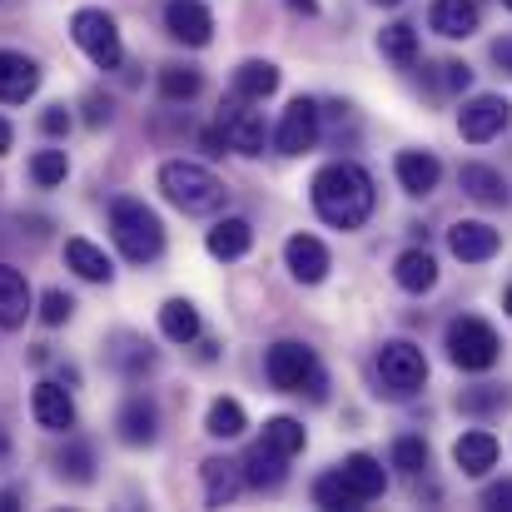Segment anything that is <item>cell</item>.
<instances>
[{
	"label": "cell",
	"instance_id": "obj_20",
	"mask_svg": "<svg viewBox=\"0 0 512 512\" xmlns=\"http://www.w3.org/2000/svg\"><path fill=\"white\" fill-rule=\"evenodd\" d=\"M453 463L463 468V478H483L488 468H498V438L483 433V428L463 433V438L453 443Z\"/></svg>",
	"mask_w": 512,
	"mask_h": 512
},
{
	"label": "cell",
	"instance_id": "obj_2",
	"mask_svg": "<svg viewBox=\"0 0 512 512\" xmlns=\"http://www.w3.org/2000/svg\"><path fill=\"white\" fill-rule=\"evenodd\" d=\"M160 189H165V199H170L179 214H219L224 199H229L224 179L214 170H204V165H194V160L160 165Z\"/></svg>",
	"mask_w": 512,
	"mask_h": 512
},
{
	"label": "cell",
	"instance_id": "obj_10",
	"mask_svg": "<svg viewBox=\"0 0 512 512\" xmlns=\"http://www.w3.org/2000/svg\"><path fill=\"white\" fill-rule=\"evenodd\" d=\"M219 130H224V145L234 155H264V115L259 110H244L239 95L219 110Z\"/></svg>",
	"mask_w": 512,
	"mask_h": 512
},
{
	"label": "cell",
	"instance_id": "obj_46",
	"mask_svg": "<svg viewBox=\"0 0 512 512\" xmlns=\"http://www.w3.org/2000/svg\"><path fill=\"white\" fill-rule=\"evenodd\" d=\"M493 60H498L503 70H512V40H498V45H493Z\"/></svg>",
	"mask_w": 512,
	"mask_h": 512
},
{
	"label": "cell",
	"instance_id": "obj_8",
	"mask_svg": "<svg viewBox=\"0 0 512 512\" xmlns=\"http://www.w3.org/2000/svg\"><path fill=\"white\" fill-rule=\"evenodd\" d=\"M508 120H512V105L503 95H478V100H468V105L458 110V130H463L468 145L498 140V135L508 130Z\"/></svg>",
	"mask_w": 512,
	"mask_h": 512
},
{
	"label": "cell",
	"instance_id": "obj_6",
	"mask_svg": "<svg viewBox=\"0 0 512 512\" xmlns=\"http://www.w3.org/2000/svg\"><path fill=\"white\" fill-rule=\"evenodd\" d=\"M443 348H448V358H453L463 373H488V368L503 358V343L493 334V324H483V319H453Z\"/></svg>",
	"mask_w": 512,
	"mask_h": 512
},
{
	"label": "cell",
	"instance_id": "obj_30",
	"mask_svg": "<svg viewBox=\"0 0 512 512\" xmlns=\"http://www.w3.org/2000/svg\"><path fill=\"white\" fill-rule=\"evenodd\" d=\"M249 428V418H244V403L239 398H214L209 403V418H204V433L209 438H239Z\"/></svg>",
	"mask_w": 512,
	"mask_h": 512
},
{
	"label": "cell",
	"instance_id": "obj_25",
	"mask_svg": "<svg viewBox=\"0 0 512 512\" xmlns=\"http://www.w3.org/2000/svg\"><path fill=\"white\" fill-rule=\"evenodd\" d=\"M458 184H463V194L478 199V204H508L512 199L508 179L493 170V165H463V170H458Z\"/></svg>",
	"mask_w": 512,
	"mask_h": 512
},
{
	"label": "cell",
	"instance_id": "obj_52",
	"mask_svg": "<svg viewBox=\"0 0 512 512\" xmlns=\"http://www.w3.org/2000/svg\"><path fill=\"white\" fill-rule=\"evenodd\" d=\"M373 5H403V0H373Z\"/></svg>",
	"mask_w": 512,
	"mask_h": 512
},
{
	"label": "cell",
	"instance_id": "obj_34",
	"mask_svg": "<svg viewBox=\"0 0 512 512\" xmlns=\"http://www.w3.org/2000/svg\"><path fill=\"white\" fill-rule=\"evenodd\" d=\"M314 503H319V508H329V512H353V508H363V503H358V493H353V488H348V483H343L339 473H324V478H319V483H314Z\"/></svg>",
	"mask_w": 512,
	"mask_h": 512
},
{
	"label": "cell",
	"instance_id": "obj_41",
	"mask_svg": "<svg viewBox=\"0 0 512 512\" xmlns=\"http://www.w3.org/2000/svg\"><path fill=\"white\" fill-rule=\"evenodd\" d=\"M110 115H115V105H110L105 95H85V125H90V130L110 125Z\"/></svg>",
	"mask_w": 512,
	"mask_h": 512
},
{
	"label": "cell",
	"instance_id": "obj_1",
	"mask_svg": "<svg viewBox=\"0 0 512 512\" xmlns=\"http://www.w3.org/2000/svg\"><path fill=\"white\" fill-rule=\"evenodd\" d=\"M373 204H378V189H373V174L363 170V165L334 160V165H324V170L314 174V209H319L324 224L358 229V224H368Z\"/></svg>",
	"mask_w": 512,
	"mask_h": 512
},
{
	"label": "cell",
	"instance_id": "obj_4",
	"mask_svg": "<svg viewBox=\"0 0 512 512\" xmlns=\"http://www.w3.org/2000/svg\"><path fill=\"white\" fill-rule=\"evenodd\" d=\"M264 373L279 393H309V398H324V368L314 358V348L299 339H284L274 343L264 353Z\"/></svg>",
	"mask_w": 512,
	"mask_h": 512
},
{
	"label": "cell",
	"instance_id": "obj_37",
	"mask_svg": "<svg viewBox=\"0 0 512 512\" xmlns=\"http://www.w3.org/2000/svg\"><path fill=\"white\" fill-rule=\"evenodd\" d=\"M65 174H70V160H65V150H40V155L30 160V179H35L40 189L60 184Z\"/></svg>",
	"mask_w": 512,
	"mask_h": 512
},
{
	"label": "cell",
	"instance_id": "obj_5",
	"mask_svg": "<svg viewBox=\"0 0 512 512\" xmlns=\"http://www.w3.org/2000/svg\"><path fill=\"white\" fill-rule=\"evenodd\" d=\"M70 35H75V45L90 55V65H100V70H120V60H125V40H120L115 15L85 5V10L70 15Z\"/></svg>",
	"mask_w": 512,
	"mask_h": 512
},
{
	"label": "cell",
	"instance_id": "obj_13",
	"mask_svg": "<svg viewBox=\"0 0 512 512\" xmlns=\"http://www.w3.org/2000/svg\"><path fill=\"white\" fill-rule=\"evenodd\" d=\"M478 25H483L478 0H433L428 5V30H438L443 40H468V35H478Z\"/></svg>",
	"mask_w": 512,
	"mask_h": 512
},
{
	"label": "cell",
	"instance_id": "obj_32",
	"mask_svg": "<svg viewBox=\"0 0 512 512\" xmlns=\"http://www.w3.org/2000/svg\"><path fill=\"white\" fill-rule=\"evenodd\" d=\"M378 50L393 60V65H413L418 60V30L413 25H383V35H378Z\"/></svg>",
	"mask_w": 512,
	"mask_h": 512
},
{
	"label": "cell",
	"instance_id": "obj_53",
	"mask_svg": "<svg viewBox=\"0 0 512 512\" xmlns=\"http://www.w3.org/2000/svg\"><path fill=\"white\" fill-rule=\"evenodd\" d=\"M503 5H508V10H512V0H503Z\"/></svg>",
	"mask_w": 512,
	"mask_h": 512
},
{
	"label": "cell",
	"instance_id": "obj_9",
	"mask_svg": "<svg viewBox=\"0 0 512 512\" xmlns=\"http://www.w3.org/2000/svg\"><path fill=\"white\" fill-rule=\"evenodd\" d=\"M319 120H324V110H319L314 100H304V95H299V100L284 110L279 130H274L279 155H309V150L319 145Z\"/></svg>",
	"mask_w": 512,
	"mask_h": 512
},
{
	"label": "cell",
	"instance_id": "obj_22",
	"mask_svg": "<svg viewBox=\"0 0 512 512\" xmlns=\"http://www.w3.org/2000/svg\"><path fill=\"white\" fill-rule=\"evenodd\" d=\"M30 319V284L20 269L0 264V329H20Z\"/></svg>",
	"mask_w": 512,
	"mask_h": 512
},
{
	"label": "cell",
	"instance_id": "obj_33",
	"mask_svg": "<svg viewBox=\"0 0 512 512\" xmlns=\"http://www.w3.org/2000/svg\"><path fill=\"white\" fill-rule=\"evenodd\" d=\"M199 70H189V65H165L160 70V95L170 100V105H179V100H194L199 95Z\"/></svg>",
	"mask_w": 512,
	"mask_h": 512
},
{
	"label": "cell",
	"instance_id": "obj_15",
	"mask_svg": "<svg viewBox=\"0 0 512 512\" xmlns=\"http://www.w3.org/2000/svg\"><path fill=\"white\" fill-rule=\"evenodd\" d=\"M284 264H289V274H294L299 284H324V274H329V249H324V239H314V234H289Z\"/></svg>",
	"mask_w": 512,
	"mask_h": 512
},
{
	"label": "cell",
	"instance_id": "obj_31",
	"mask_svg": "<svg viewBox=\"0 0 512 512\" xmlns=\"http://www.w3.org/2000/svg\"><path fill=\"white\" fill-rule=\"evenodd\" d=\"M264 443L274 448V453H284V458H294V453H304V443H309V433H304V423L299 418H269L264 423Z\"/></svg>",
	"mask_w": 512,
	"mask_h": 512
},
{
	"label": "cell",
	"instance_id": "obj_26",
	"mask_svg": "<svg viewBox=\"0 0 512 512\" xmlns=\"http://www.w3.org/2000/svg\"><path fill=\"white\" fill-rule=\"evenodd\" d=\"M204 244H209L214 259H244L249 244H254V224H249V219H219Z\"/></svg>",
	"mask_w": 512,
	"mask_h": 512
},
{
	"label": "cell",
	"instance_id": "obj_18",
	"mask_svg": "<svg viewBox=\"0 0 512 512\" xmlns=\"http://www.w3.org/2000/svg\"><path fill=\"white\" fill-rule=\"evenodd\" d=\"M339 478L358 493V503H373V498H383V488H388V473H383V463H378L373 453H348Z\"/></svg>",
	"mask_w": 512,
	"mask_h": 512
},
{
	"label": "cell",
	"instance_id": "obj_51",
	"mask_svg": "<svg viewBox=\"0 0 512 512\" xmlns=\"http://www.w3.org/2000/svg\"><path fill=\"white\" fill-rule=\"evenodd\" d=\"M503 309H508V314H512V289H508V299H503Z\"/></svg>",
	"mask_w": 512,
	"mask_h": 512
},
{
	"label": "cell",
	"instance_id": "obj_16",
	"mask_svg": "<svg viewBox=\"0 0 512 512\" xmlns=\"http://www.w3.org/2000/svg\"><path fill=\"white\" fill-rule=\"evenodd\" d=\"M30 413H35V423H40L45 433H65V428H75V403H70V393H65L60 383H35V393H30Z\"/></svg>",
	"mask_w": 512,
	"mask_h": 512
},
{
	"label": "cell",
	"instance_id": "obj_21",
	"mask_svg": "<svg viewBox=\"0 0 512 512\" xmlns=\"http://www.w3.org/2000/svg\"><path fill=\"white\" fill-rule=\"evenodd\" d=\"M393 174H398V184H403L408 194H433L438 179H443V165H438V155H428V150H403V155L393 160Z\"/></svg>",
	"mask_w": 512,
	"mask_h": 512
},
{
	"label": "cell",
	"instance_id": "obj_12",
	"mask_svg": "<svg viewBox=\"0 0 512 512\" xmlns=\"http://www.w3.org/2000/svg\"><path fill=\"white\" fill-rule=\"evenodd\" d=\"M165 30L179 45H209L214 40V15L199 0H170L165 5Z\"/></svg>",
	"mask_w": 512,
	"mask_h": 512
},
{
	"label": "cell",
	"instance_id": "obj_14",
	"mask_svg": "<svg viewBox=\"0 0 512 512\" xmlns=\"http://www.w3.org/2000/svg\"><path fill=\"white\" fill-rule=\"evenodd\" d=\"M40 90V65L20 50H0V105H25Z\"/></svg>",
	"mask_w": 512,
	"mask_h": 512
},
{
	"label": "cell",
	"instance_id": "obj_49",
	"mask_svg": "<svg viewBox=\"0 0 512 512\" xmlns=\"http://www.w3.org/2000/svg\"><path fill=\"white\" fill-rule=\"evenodd\" d=\"M15 503H20L15 493H0V512H10V508H15Z\"/></svg>",
	"mask_w": 512,
	"mask_h": 512
},
{
	"label": "cell",
	"instance_id": "obj_35",
	"mask_svg": "<svg viewBox=\"0 0 512 512\" xmlns=\"http://www.w3.org/2000/svg\"><path fill=\"white\" fill-rule=\"evenodd\" d=\"M115 363H120V373L140 378V373H150V368H155V348H150V343H140V339H130V334H120Z\"/></svg>",
	"mask_w": 512,
	"mask_h": 512
},
{
	"label": "cell",
	"instance_id": "obj_47",
	"mask_svg": "<svg viewBox=\"0 0 512 512\" xmlns=\"http://www.w3.org/2000/svg\"><path fill=\"white\" fill-rule=\"evenodd\" d=\"M10 145H15V130L0 120V155H10Z\"/></svg>",
	"mask_w": 512,
	"mask_h": 512
},
{
	"label": "cell",
	"instance_id": "obj_28",
	"mask_svg": "<svg viewBox=\"0 0 512 512\" xmlns=\"http://www.w3.org/2000/svg\"><path fill=\"white\" fill-rule=\"evenodd\" d=\"M279 90V65H269V60H244L239 70H234V95L239 100H269Z\"/></svg>",
	"mask_w": 512,
	"mask_h": 512
},
{
	"label": "cell",
	"instance_id": "obj_36",
	"mask_svg": "<svg viewBox=\"0 0 512 512\" xmlns=\"http://www.w3.org/2000/svg\"><path fill=\"white\" fill-rule=\"evenodd\" d=\"M55 468H60V478H70V483H90V478H95V453H90L85 443H65V453L55 458Z\"/></svg>",
	"mask_w": 512,
	"mask_h": 512
},
{
	"label": "cell",
	"instance_id": "obj_29",
	"mask_svg": "<svg viewBox=\"0 0 512 512\" xmlns=\"http://www.w3.org/2000/svg\"><path fill=\"white\" fill-rule=\"evenodd\" d=\"M160 329H165L170 343H194L199 339V309H194L189 299H170V304L160 309Z\"/></svg>",
	"mask_w": 512,
	"mask_h": 512
},
{
	"label": "cell",
	"instance_id": "obj_39",
	"mask_svg": "<svg viewBox=\"0 0 512 512\" xmlns=\"http://www.w3.org/2000/svg\"><path fill=\"white\" fill-rule=\"evenodd\" d=\"M75 314V299L70 294H60V289H50L45 299H40V324H50V329H60L65 319Z\"/></svg>",
	"mask_w": 512,
	"mask_h": 512
},
{
	"label": "cell",
	"instance_id": "obj_45",
	"mask_svg": "<svg viewBox=\"0 0 512 512\" xmlns=\"http://www.w3.org/2000/svg\"><path fill=\"white\" fill-rule=\"evenodd\" d=\"M199 140H204V150H209V155H224V150H229V145H224V130H219V125H214V130H204Z\"/></svg>",
	"mask_w": 512,
	"mask_h": 512
},
{
	"label": "cell",
	"instance_id": "obj_38",
	"mask_svg": "<svg viewBox=\"0 0 512 512\" xmlns=\"http://www.w3.org/2000/svg\"><path fill=\"white\" fill-rule=\"evenodd\" d=\"M393 468L398 473H423L428 468V443L423 438H398L393 443Z\"/></svg>",
	"mask_w": 512,
	"mask_h": 512
},
{
	"label": "cell",
	"instance_id": "obj_40",
	"mask_svg": "<svg viewBox=\"0 0 512 512\" xmlns=\"http://www.w3.org/2000/svg\"><path fill=\"white\" fill-rule=\"evenodd\" d=\"M508 398H503V388H473V393H463L458 398V408L463 413H488V408H503Z\"/></svg>",
	"mask_w": 512,
	"mask_h": 512
},
{
	"label": "cell",
	"instance_id": "obj_27",
	"mask_svg": "<svg viewBox=\"0 0 512 512\" xmlns=\"http://www.w3.org/2000/svg\"><path fill=\"white\" fill-rule=\"evenodd\" d=\"M65 264H70L80 279H90V284H110V279H115V264H110L105 249H95L90 239H65Z\"/></svg>",
	"mask_w": 512,
	"mask_h": 512
},
{
	"label": "cell",
	"instance_id": "obj_44",
	"mask_svg": "<svg viewBox=\"0 0 512 512\" xmlns=\"http://www.w3.org/2000/svg\"><path fill=\"white\" fill-rule=\"evenodd\" d=\"M438 70H443V85H448V90H468V80H473V70L458 65V60H448V65H438Z\"/></svg>",
	"mask_w": 512,
	"mask_h": 512
},
{
	"label": "cell",
	"instance_id": "obj_11",
	"mask_svg": "<svg viewBox=\"0 0 512 512\" xmlns=\"http://www.w3.org/2000/svg\"><path fill=\"white\" fill-rule=\"evenodd\" d=\"M448 249H453V259H463V264H488V259L503 249V234H498L493 224H483V219H458V224L448 229Z\"/></svg>",
	"mask_w": 512,
	"mask_h": 512
},
{
	"label": "cell",
	"instance_id": "obj_24",
	"mask_svg": "<svg viewBox=\"0 0 512 512\" xmlns=\"http://www.w3.org/2000/svg\"><path fill=\"white\" fill-rule=\"evenodd\" d=\"M239 488H244V468H239V463H229V458H209V463H204V503H209V508L234 503Z\"/></svg>",
	"mask_w": 512,
	"mask_h": 512
},
{
	"label": "cell",
	"instance_id": "obj_42",
	"mask_svg": "<svg viewBox=\"0 0 512 512\" xmlns=\"http://www.w3.org/2000/svg\"><path fill=\"white\" fill-rule=\"evenodd\" d=\"M483 508L512 512V478H503V483H488V488H483Z\"/></svg>",
	"mask_w": 512,
	"mask_h": 512
},
{
	"label": "cell",
	"instance_id": "obj_43",
	"mask_svg": "<svg viewBox=\"0 0 512 512\" xmlns=\"http://www.w3.org/2000/svg\"><path fill=\"white\" fill-rule=\"evenodd\" d=\"M40 130H45V135H65V130H70V110H65V105H50V110L40 115Z\"/></svg>",
	"mask_w": 512,
	"mask_h": 512
},
{
	"label": "cell",
	"instance_id": "obj_19",
	"mask_svg": "<svg viewBox=\"0 0 512 512\" xmlns=\"http://www.w3.org/2000/svg\"><path fill=\"white\" fill-rule=\"evenodd\" d=\"M115 428H120V443H130V448H150V443L160 438V413H155V403L130 398V403L120 408Z\"/></svg>",
	"mask_w": 512,
	"mask_h": 512
},
{
	"label": "cell",
	"instance_id": "obj_7",
	"mask_svg": "<svg viewBox=\"0 0 512 512\" xmlns=\"http://www.w3.org/2000/svg\"><path fill=\"white\" fill-rule=\"evenodd\" d=\"M378 378H383V393L388 398H413L423 383H428V363H423V348L393 339L378 348Z\"/></svg>",
	"mask_w": 512,
	"mask_h": 512
},
{
	"label": "cell",
	"instance_id": "obj_50",
	"mask_svg": "<svg viewBox=\"0 0 512 512\" xmlns=\"http://www.w3.org/2000/svg\"><path fill=\"white\" fill-rule=\"evenodd\" d=\"M10 458V438H5V428H0V463Z\"/></svg>",
	"mask_w": 512,
	"mask_h": 512
},
{
	"label": "cell",
	"instance_id": "obj_23",
	"mask_svg": "<svg viewBox=\"0 0 512 512\" xmlns=\"http://www.w3.org/2000/svg\"><path fill=\"white\" fill-rule=\"evenodd\" d=\"M393 279H398V289H408V294H428V289L438 284V259H433L428 249H403L398 264H393Z\"/></svg>",
	"mask_w": 512,
	"mask_h": 512
},
{
	"label": "cell",
	"instance_id": "obj_48",
	"mask_svg": "<svg viewBox=\"0 0 512 512\" xmlns=\"http://www.w3.org/2000/svg\"><path fill=\"white\" fill-rule=\"evenodd\" d=\"M289 10H299V15H314V10H319V0H289Z\"/></svg>",
	"mask_w": 512,
	"mask_h": 512
},
{
	"label": "cell",
	"instance_id": "obj_17",
	"mask_svg": "<svg viewBox=\"0 0 512 512\" xmlns=\"http://www.w3.org/2000/svg\"><path fill=\"white\" fill-rule=\"evenodd\" d=\"M244 483L249 488H264V493H274V488H284V478H289V458L284 453H274L269 443H254L249 453H244Z\"/></svg>",
	"mask_w": 512,
	"mask_h": 512
},
{
	"label": "cell",
	"instance_id": "obj_3",
	"mask_svg": "<svg viewBox=\"0 0 512 512\" xmlns=\"http://www.w3.org/2000/svg\"><path fill=\"white\" fill-rule=\"evenodd\" d=\"M110 234H115V244H120V254L130 264H155L165 254V224L140 199H115L110 204Z\"/></svg>",
	"mask_w": 512,
	"mask_h": 512
}]
</instances>
